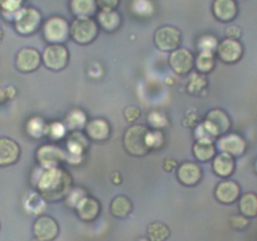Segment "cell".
Here are the masks:
<instances>
[{"label":"cell","instance_id":"39","mask_svg":"<svg viewBox=\"0 0 257 241\" xmlns=\"http://www.w3.org/2000/svg\"><path fill=\"white\" fill-rule=\"evenodd\" d=\"M98 9L102 12H113L120 4V0H95Z\"/></svg>","mask_w":257,"mask_h":241},{"label":"cell","instance_id":"46","mask_svg":"<svg viewBox=\"0 0 257 241\" xmlns=\"http://www.w3.org/2000/svg\"><path fill=\"white\" fill-rule=\"evenodd\" d=\"M253 170H255V173L257 175V158H256L255 163H253Z\"/></svg>","mask_w":257,"mask_h":241},{"label":"cell","instance_id":"10","mask_svg":"<svg viewBox=\"0 0 257 241\" xmlns=\"http://www.w3.org/2000/svg\"><path fill=\"white\" fill-rule=\"evenodd\" d=\"M168 63L176 74L187 75L192 72L193 67H195V57L187 48L180 47L178 49L170 53Z\"/></svg>","mask_w":257,"mask_h":241},{"label":"cell","instance_id":"48","mask_svg":"<svg viewBox=\"0 0 257 241\" xmlns=\"http://www.w3.org/2000/svg\"><path fill=\"white\" fill-rule=\"evenodd\" d=\"M0 33H3V32H2V29H0ZM2 37H3V35H0V39H2Z\"/></svg>","mask_w":257,"mask_h":241},{"label":"cell","instance_id":"25","mask_svg":"<svg viewBox=\"0 0 257 241\" xmlns=\"http://www.w3.org/2000/svg\"><path fill=\"white\" fill-rule=\"evenodd\" d=\"M238 211L247 218L257 217V193L245 192L238 198Z\"/></svg>","mask_w":257,"mask_h":241},{"label":"cell","instance_id":"9","mask_svg":"<svg viewBox=\"0 0 257 241\" xmlns=\"http://www.w3.org/2000/svg\"><path fill=\"white\" fill-rule=\"evenodd\" d=\"M216 148L220 152L227 153L232 157H241L247 150V142L237 133H226L216 140Z\"/></svg>","mask_w":257,"mask_h":241},{"label":"cell","instance_id":"27","mask_svg":"<svg viewBox=\"0 0 257 241\" xmlns=\"http://www.w3.org/2000/svg\"><path fill=\"white\" fill-rule=\"evenodd\" d=\"M195 67L200 74L211 73L216 67V54L210 52H198L195 58Z\"/></svg>","mask_w":257,"mask_h":241},{"label":"cell","instance_id":"32","mask_svg":"<svg viewBox=\"0 0 257 241\" xmlns=\"http://www.w3.org/2000/svg\"><path fill=\"white\" fill-rule=\"evenodd\" d=\"M47 123L39 117H35L33 119L29 120V123L27 125V132L29 133L32 137L34 138H40L42 136L47 135Z\"/></svg>","mask_w":257,"mask_h":241},{"label":"cell","instance_id":"33","mask_svg":"<svg viewBox=\"0 0 257 241\" xmlns=\"http://www.w3.org/2000/svg\"><path fill=\"white\" fill-rule=\"evenodd\" d=\"M217 45H218V40L215 35L206 34V35H202V37L198 39L197 49L198 52H210V53H215L216 54Z\"/></svg>","mask_w":257,"mask_h":241},{"label":"cell","instance_id":"21","mask_svg":"<svg viewBox=\"0 0 257 241\" xmlns=\"http://www.w3.org/2000/svg\"><path fill=\"white\" fill-rule=\"evenodd\" d=\"M236 162L235 157L227 153L218 152L212 160V171L217 177L227 180L235 173Z\"/></svg>","mask_w":257,"mask_h":241},{"label":"cell","instance_id":"24","mask_svg":"<svg viewBox=\"0 0 257 241\" xmlns=\"http://www.w3.org/2000/svg\"><path fill=\"white\" fill-rule=\"evenodd\" d=\"M133 210L132 201L127 197V196H115L112 200L109 206V211L112 216L117 218H125L127 216L131 215Z\"/></svg>","mask_w":257,"mask_h":241},{"label":"cell","instance_id":"19","mask_svg":"<svg viewBox=\"0 0 257 241\" xmlns=\"http://www.w3.org/2000/svg\"><path fill=\"white\" fill-rule=\"evenodd\" d=\"M212 14L218 22L231 23L238 14V5L236 0H213Z\"/></svg>","mask_w":257,"mask_h":241},{"label":"cell","instance_id":"17","mask_svg":"<svg viewBox=\"0 0 257 241\" xmlns=\"http://www.w3.org/2000/svg\"><path fill=\"white\" fill-rule=\"evenodd\" d=\"M74 208L77 211L78 217L85 222H92L95 218H98V216L100 215V210H102L99 201L88 195L80 198V201L75 205Z\"/></svg>","mask_w":257,"mask_h":241},{"label":"cell","instance_id":"45","mask_svg":"<svg viewBox=\"0 0 257 241\" xmlns=\"http://www.w3.org/2000/svg\"><path fill=\"white\" fill-rule=\"evenodd\" d=\"M7 99H9V98H8L5 89H0V103H4Z\"/></svg>","mask_w":257,"mask_h":241},{"label":"cell","instance_id":"20","mask_svg":"<svg viewBox=\"0 0 257 241\" xmlns=\"http://www.w3.org/2000/svg\"><path fill=\"white\" fill-rule=\"evenodd\" d=\"M84 131L87 138L95 142H104L110 137V126L108 120L103 118H94V119L88 120Z\"/></svg>","mask_w":257,"mask_h":241},{"label":"cell","instance_id":"37","mask_svg":"<svg viewBox=\"0 0 257 241\" xmlns=\"http://www.w3.org/2000/svg\"><path fill=\"white\" fill-rule=\"evenodd\" d=\"M230 226L236 231H245L246 228L250 225V221H248L247 217H245L243 215H231L230 218Z\"/></svg>","mask_w":257,"mask_h":241},{"label":"cell","instance_id":"8","mask_svg":"<svg viewBox=\"0 0 257 241\" xmlns=\"http://www.w3.org/2000/svg\"><path fill=\"white\" fill-rule=\"evenodd\" d=\"M201 123L215 140L230 132L231 125H232L230 115L223 109H220V108H215V109L210 110L206 114L205 119L201 120Z\"/></svg>","mask_w":257,"mask_h":241},{"label":"cell","instance_id":"29","mask_svg":"<svg viewBox=\"0 0 257 241\" xmlns=\"http://www.w3.org/2000/svg\"><path fill=\"white\" fill-rule=\"evenodd\" d=\"M208 80L205 77V74H200V73H193L190 78V82L187 84L188 93L192 95H198L207 88Z\"/></svg>","mask_w":257,"mask_h":241},{"label":"cell","instance_id":"2","mask_svg":"<svg viewBox=\"0 0 257 241\" xmlns=\"http://www.w3.org/2000/svg\"><path fill=\"white\" fill-rule=\"evenodd\" d=\"M151 130L145 125H133L127 128L123 135V146L130 155L143 157L151 152L150 148Z\"/></svg>","mask_w":257,"mask_h":241},{"label":"cell","instance_id":"41","mask_svg":"<svg viewBox=\"0 0 257 241\" xmlns=\"http://www.w3.org/2000/svg\"><path fill=\"white\" fill-rule=\"evenodd\" d=\"M200 123V114L196 112V109H190L186 113V118L183 125L187 127H196Z\"/></svg>","mask_w":257,"mask_h":241},{"label":"cell","instance_id":"16","mask_svg":"<svg viewBox=\"0 0 257 241\" xmlns=\"http://www.w3.org/2000/svg\"><path fill=\"white\" fill-rule=\"evenodd\" d=\"M241 187L236 181L223 180L216 185L215 198L223 205H232L240 198Z\"/></svg>","mask_w":257,"mask_h":241},{"label":"cell","instance_id":"38","mask_svg":"<svg viewBox=\"0 0 257 241\" xmlns=\"http://www.w3.org/2000/svg\"><path fill=\"white\" fill-rule=\"evenodd\" d=\"M85 195H87V193L84 192L83 188H72V191H70V192L68 193L67 197H65L67 198V203L70 207H75V205L79 202L80 198L84 197Z\"/></svg>","mask_w":257,"mask_h":241},{"label":"cell","instance_id":"15","mask_svg":"<svg viewBox=\"0 0 257 241\" xmlns=\"http://www.w3.org/2000/svg\"><path fill=\"white\" fill-rule=\"evenodd\" d=\"M202 168L198 163L192 162V161H185L180 163L177 167V180L180 183L187 187H193L198 185L202 180Z\"/></svg>","mask_w":257,"mask_h":241},{"label":"cell","instance_id":"4","mask_svg":"<svg viewBox=\"0 0 257 241\" xmlns=\"http://www.w3.org/2000/svg\"><path fill=\"white\" fill-rule=\"evenodd\" d=\"M43 38L49 44H64L70 38V24L63 17H52L43 24Z\"/></svg>","mask_w":257,"mask_h":241},{"label":"cell","instance_id":"14","mask_svg":"<svg viewBox=\"0 0 257 241\" xmlns=\"http://www.w3.org/2000/svg\"><path fill=\"white\" fill-rule=\"evenodd\" d=\"M42 65V54L35 48H23L15 58V67L22 73H33Z\"/></svg>","mask_w":257,"mask_h":241},{"label":"cell","instance_id":"31","mask_svg":"<svg viewBox=\"0 0 257 241\" xmlns=\"http://www.w3.org/2000/svg\"><path fill=\"white\" fill-rule=\"evenodd\" d=\"M87 117L80 109H73L67 114V125L68 128L73 131H80L87 125Z\"/></svg>","mask_w":257,"mask_h":241},{"label":"cell","instance_id":"35","mask_svg":"<svg viewBox=\"0 0 257 241\" xmlns=\"http://www.w3.org/2000/svg\"><path fill=\"white\" fill-rule=\"evenodd\" d=\"M148 123L153 130H162L168 126V118L162 110H152L147 117Z\"/></svg>","mask_w":257,"mask_h":241},{"label":"cell","instance_id":"23","mask_svg":"<svg viewBox=\"0 0 257 241\" xmlns=\"http://www.w3.org/2000/svg\"><path fill=\"white\" fill-rule=\"evenodd\" d=\"M97 24L102 30L107 33H114L119 29L122 24V17L117 10L113 12H99L97 13Z\"/></svg>","mask_w":257,"mask_h":241},{"label":"cell","instance_id":"7","mask_svg":"<svg viewBox=\"0 0 257 241\" xmlns=\"http://www.w3.org/2000/svg\"><path fill=\"white\" fill-rule=\"evenodd\" d=\"M42 63L54 72L63 70L69 64V50L64 44H49L43 50Z\"/></svg>","mask_w":257,"mask_h":241},{"label":"cell","instance_id":"34","mask_svg":"<svg viewBox=\"0 0 257 241\" xmlns=\"http://www.w3.org/2000/svg\"><path fill=\"white\" fill-rule=\"evenodd\" d=\"M131 9L137 17H147L153 13V5L150 0H133Z\"/></svg>","mask_w":257,"mask_h":241},{"label":"cell","instance_id":"5","mask_svg":"<svg viewBox=\"0 0 257 241\" xmlns=\"http://www.w3.org/2000/svg\"><path fill=\"white\" fill-rule=\"evenodd\" d=\"M99 33V27L93 18L77 19L70 23V38L80 45H88L94 42Z\"/></svg>","mask_w":257,"mask_h":241},{"label":"cell","instance_id":"11","mask_svg":"<svg viewBox=\"0 0 257 241\" xmlns=\"http://www.w3.org/2000/svg\"><path fill=\"white\" fill-rule=\"evenodd\" d=\"M216 55L225 64H235V63L240 62L242 58L243 47L240 40L226 38V39L218 42Z\"/></svg>","mask_w":257,"mask_h":241},{"label":"cell","instance_id":"6","mask_svg":"<svg viewBox=\"0 0 257 241\" xmlns=\"http://www.w3.org/2000/svg\"><path fill=\"white\" fill-rule=\"evenodd\" d=\"M153 43L161 52L171 53L178 49L182 44V33L178 28L172 25H163L156 30Z\"/></svg>","mask_w":257,"mask_h":241},{"label":"cell","instance_id":"26","mask_svg":"<svg viewBox=\"0 0 257 241\" xmlns=\"http://www.w3.org/2000/svg\"><path fill=\"white\" fill-rule=\"evenodd\" d=\"M192 153L195 158L200 162H208L212 161L217 153V148L213 142H200L196 141L192 146Z\"/></svg>","mask_w":257,"mask_h":241},{"label":"cell","instance_id":"43","mask_svg":"<svg viewBox=\"0 0 257 241\" xmlns=\"http://www.w3.org/2000/svg\"><path fill=\"white\" fill-rule=\"evenodd\" d=\"M178 167V162L173 158H166L165 162H163V170L166 172H172V171L177 170Z\"/></svg>","mask_w":257,"mask_h":241},{"label":"cell","instance_id":"30","mask_svg":"<svg viewBox=\"0 0 257 241\" xmlns=\"http://www.w3.org/2000/svg\"><path fill=\"white\" fill-rule=\"evenodd\" d=\"M25 0H0V10L8 19L14 20L15 14L24 8Z\"/></svg>","mask_w":257,"mask_h":241},{"label":"cell","instance_id":"13","mask_svg":"<svg viewBox=\"0 0 257 241\" xmlns=\"http://www.w3.org/2000/svg\"><path fill=\"white\" fill-rule=\"evenodd\" d=\"M35 157L43 168L59 167L60 163L65 161V153L58 146L43 145L37 150Z\"/></svg>","mask_w":257,"mask_h":241},{"label":"cell","instance_id":"42","mask_svg":"<svg viewBox=\"0 0 257 241\" xmlns=\"http://www.w3.org/2000/svg\"><path fill=\"white\" fill-rule=\"evenodd\" d=\"M226 35H227V38H230V39L240 40V38L242 37V30H241V28L237 27V25H230V27L226 29Z\"/></svg>","mask_w":257,"mask_h":241},{"label":"cell","instance_id":"22","mask_svg":"<svg viewBox=\"0 0 257 241\" xmlns=\"http://www.w3.org/2000/svg\"><path fill=\"white\" fill-rule=\"evenodd\" d=\"M69 9L70 13L77 19L93 18L98 13V7L95 0H70Z\"/></svg>","mask_w":257,"mask_h":241},{"label":"cell","instance_id":"28","mask_svg":"<svg viewBox=\"0 0 257 241\" xmlns=\"http://www.w3.org/2000/svg\"><path fill=\"white\" fill-rule=\"evenodd\" d=\"M171 236V230L165 222L153 221L147 227V237L150 241H166Z\"/></svg>","mask_w":257,"mask_h":241},{"label":"cell","instance_id":"12","mask_svg":"<svg viewBox=\"0 0 257 241\" xmlns=\"http://www.w3.org/2000/svg\"><path fill=\"white\" fill-rule=\"evenodd\" d=\"M33 233L39 240L54 241L59 235V225L52 216L42 215L33 223Z\"/></svg>","mask_w":257,"mask_h":241},{"label":"cell","instance_id":"44","mask_svg":"<svg viewBox=\"0 0 257 241\" xmlns=\"http://www.w3.org/2000/svg\"><path fill=\"white\" fill-rule=\"evenodd\" d=\"M112 182L114 183V185H120V183H122V175H120L118 171H114V172L112 173Z\"/></svg>","mask_w":257,"mask_h":241},{"label":"cell","instance_id":"3","mask_svg":"<svg viewBox=\"0 0 257 241\" xmlns=\"http://www.w3.org/2000/svg\"><path fill=\"white\" fill-rule=\"evenodd\" d=\"M14 28L18 34L29 37L35 34L43 24L42 13L34 7H24L15 14Z\"/></svg>","mask_w":257,"mask_h":241},{"label":"cell","instance_id":"40","mask_svg":"<svg viewBox=\"0 0 257 241\" xmlns=\"http://www.w3.org/2000/svg\"><path fill=\"white\" fill-rule=\"evenodd\" d=\"M124 118L128 123H135L141 118V109L135 105H131L124 109Z\"/></svg>","mask_w":257,"mask_h":241},{"label":"cell","instance_id":"18","mask_svg":"<svg viewBox=\"0 0 257 241\" xmlns=\"http://www.w3.org/2000/svg\"><path fill=\"white\" fill-rule=\"evenodd\" d=\"M20 146L9 137H0V167L15 165L20 158Z\"/></svg>","mask_w":257,"mask_h":241},{"label":"cell","instance_id":"36","mask_svg":"<svg viewBox=\"0 0 257 241\" xmlns=\"http://www.w3.org/2000/svg\"><path fill=\"white\" fill-rule=\"evenodd\" d=\"M166 137L161 130H151L150 132V148L153 150H161L165 146Z\"/></svg>","mask_w":257,"mask_h":241},{"label":"cell","instance_id":"47","mask_svg":"<svg viewBox=\"0 0 257 241\" xmlns=\"http://www.w3.org/2000/svg\"><path fill=\"white\" fill-rule=\"evenodd\" d=\"M33 241H43V240H39V238H34V240Z\"/></svg>","mask_w":257,"mask_h":241},{"label":"cell","instance_id":"1","mask_svg":"<svg viewBox=\"0 0 257 241\" xmlns=\"http://www.w3.org/2000/svg\"><path fill=\"white\" fill-rule=\"evenodd\" d=\"M73 188V178L64 168H44L38 178L37 190L48 202H57L68 196Z\"/></svg>","mask_w":257,"mask_h":241}]
</instances>
